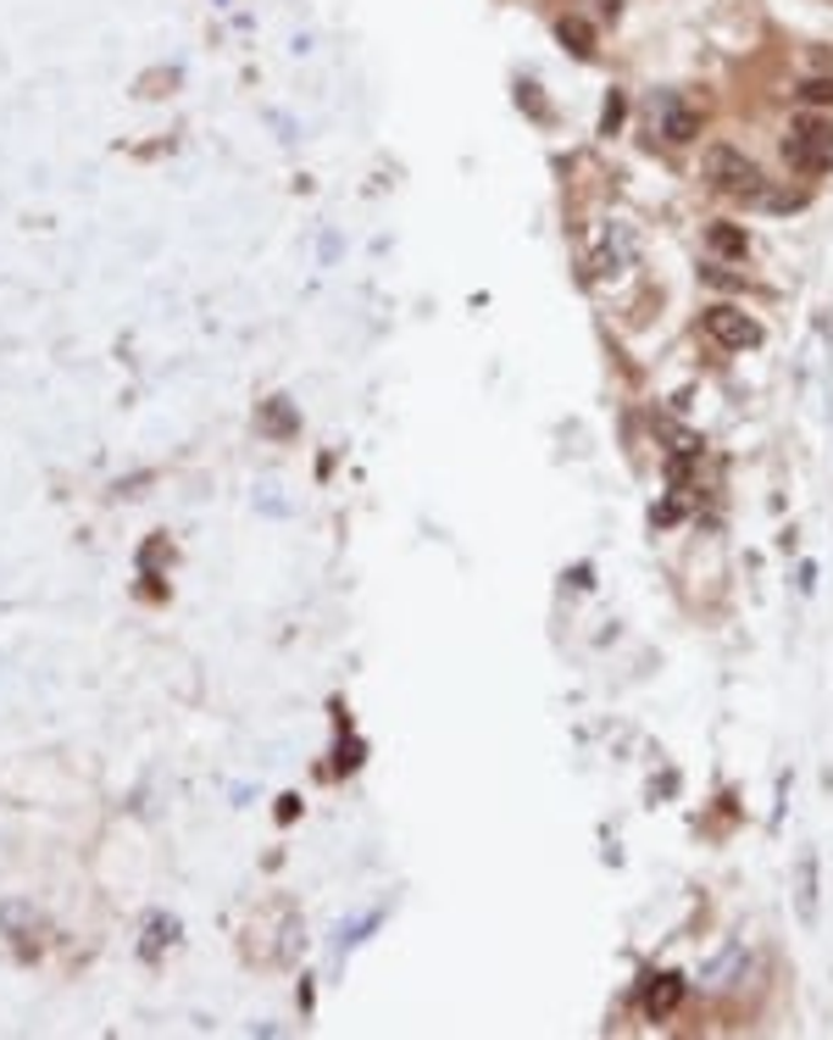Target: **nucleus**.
I'll use <instances>...</instances> for the list:
<instances>
[{
  "label": "nucleus",
  "instance_id": "ddd939ff",
  "mask_svg": "<svg viewBox=\"0 0 833 1040\" xmlns=\"http://www.w3.org/2000/svg\"><path fill=\"white\" fill-rule=\"evenodd\" d=\"M617 262H622L617 251H601V256L590 262V278H606V273H617Z\"/></svg>",
  "mask_w": 833,
  "mask_h": 1040
},
{
  "label": "nucleus",
  "instance_id": "6e6552de",
  "mask_svg": "<svg viewBox=\"0 0 833 1040\" xmlns=\"http://www.w3.org/2000/svg\"><path fill=\"white\" fill-rule=\"evenodd\" d=\"M556 34H561V45H567L572 57H595V28L583 23V17H561Z\"/></svg>",
  "mask_w": 833,
  "mask_h": 1040
},
{
  "label": "nucleus",
  "instance_id": "f257e3e1",
  "mask_svg": "<svg viewBox=\"0 0 833 1040\" xmlns=\"http://www.w3.org/2000/svg\"><path fill=\"white\" fill-rule=\"evenodd\" d=\"M706 178H711V189H722V196H733V201H767V173L733 146L706 151Z\"/></svg>",
  "mask_w": 833,
  "mask_h": 1040
},
{
  "label": "nucleus",
  "instance_id": "4468645a",
  "mask_svg": "<svg viewBox=\"0 0 833 1040\" xmlns=\"http://www.w3.org/2000/svg\"><path fill=\"white\" fill-rule=\"evenodd\" d=\"M595 7H601L606 17H617V12H622V0H595Z\"/></svg>",
  "mask_w": 833,
  "mask_h": 1040
},
{
  "label": "nucleus",
  "instance_id": "1a4fd4ad",
  "mask_svg": "<svg viewBox=\"0 0 833 1040\" xmlns=\"http://www.w3.org/2000/svg\"><path fill=\"white\" fill-rule=\"evenodd\" d=\"M678 997H683V979H661L651 997H645V1007H651V1018H661V1013H672L678 1007Z\"/></svg>",
  "mask_w": 833,
  "mask_h": 1040
},
{
  "label": "nucleus",
  "instance_id": "9d476101",
  "mask_svg": "<svg viewBox=\"0 0 833 1040\" xmlns=\"http://www.w3.org/2000/svg\"><path fill=\"white\" fill-rule=\"evenodd\" d=\"M800 101H806V106H833V78H806V84H800Z\"/></svg>",
  "mask_w": 833,
  "mask_h": 1040
},
{
  "label": "nucleus",
  "instance_id": "7ed1b4c3",
  "mask_svg": "<svg viewBox=\"0 0 833 1040\" xmlns=\"http://www.w3.org/2000/svg\"><path fill=\"white\" fill-rule=\"evenodd\" d=\"M701 328H706V340L722 346V351H756V346H761V323H756L745 306H733V301L706 306Z\"/></svg>",
  "mask_w": 833,
  "mask_h": 1040
},
{
  "label": "nucleus",
  "instance_id": "20e7f679",
  "mask_svg": "<svg viewBox=\"0 0 833 1040\" xmlns=\"http://www.w3.org/2000/svg\"><path fill=\"white\" fill-rule=\"evenodd\" d=\"M667 146H690V139L701 134V112L695 106H683V101H661V128H656Z\"/></svg>",
  "mask_w": 833,
  "mask_h": 1040
},
{
  "label": "nucleus",
  "instance_id": "9b49d317",
  "mask_svg": "<svg viewBox=\"0 0 833 1040\" xmlns=\"http://www.w3.org/2000/svg\"><path fill=\"white\" fill-rule=\"evenodd\" d=\"M701 278H706V284H717V290H740V284H745L740 273H728V267H717V262H711V267H701Z\"/></svg>",
  "mask_w": 833,
  "mask_h": 1040
},
{
  "label": "nucleus",
  "instance_id": "f8f14e48",
  "mask_svg": "<svg viewBox=\"0 0 833 1040\" xmlns=\"http://www.w3.org/2000/svg\"><path fill=\"white\" fill-rule=\"evenodd\" d=\"M622 112H628V101H622V95H611V101H606V112H601V134H611V128L622 123Z\"/></svg>",
  "mask_w": 833,
  "mask_h": 1040
},
{
  "label": "nucleus",
  "instance_id": "0eeeda50",
  "mask_svg": "<svg viewBox=\"0 0 833 1040\" xmlns=\"http://www.w3.org/2000/svg\"><path fill=\"white\" fill-rule=\"evenodd\" d=\"M795 902H800V918L811 924L817 918V857H811V851H806V857H800V868H795Z\"/></svg>",
  "mask_w": 833,
  "mask_h": 1040
},
{
  "label": "nucleus",
  "instance_id": "423d86ee",
  "mask_svg": "<svg viewBox=\"0 0 833 1040\" xmlns=\"http://www.w3.org/2000/svg\"><path fill=\"white\" fill-rule=\"evenodd\" d=\"M740 968H745V945L733 940V945H722V957H717V963L701 974V985H706V990H722V985H733L728 974H740Z\"/></svg>",
  "mask_w": 833,
  "mask_h": 1040
},
{
  "label": "nucleus",
  "instance_id": "f03ea898",
  "mask_svg": "<svg viewBox=\"0 0 833 1040\" xmlns=\"http://www.w3.org/2000/svg\"><path fill=\"white\" fill-rule=\"evenodd\" d=\"M783 156H790V167L806 173V178L828 173V167H833V128L817 123V117H800V123L790 128V139H783Z\"/></svg>",
  "mask_w": 833,
  "mask_h": 1040
},
{
  "label": "nucleus",
  "instance_id": "39448f33",
  "mask_svg": "<svg viewBox=\"0 0 833 1040\" xmlns=\"http://www.w3.org/2000/svg\"><path fill=\"white\" fill-rule=\"evenodd\" d=\"M706 246H711L717 256H728V262H745V256H750V234H745L740 223H711V228H706Z\"/></svg>",
  "mask_w": 833,
  "mask_h": 1040
}]
</instances>
